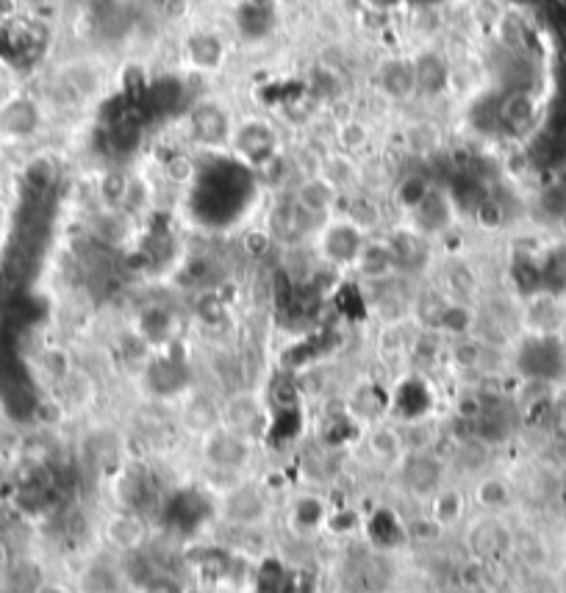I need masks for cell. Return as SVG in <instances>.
<instances>
[{
	"label": "cell",
	"instance_id": "ee69618b",
	"mask_svg": "<svg viewBox=\"0 0 566 593\" xmlns=\"http://www.w3.org/2000/svg\"><path fill=\"white\" fill-rule=\"evenodd\" d=\"M358 524H361V519H358L356 513L350 508H342V510H331L328 513V521H325V530H331V533H353Z\"/></svg>",
	"mask_w": 566,
	"mask_h": 593
},
{
	"label": "cell",
	"instance_id": "603a6c76",
	"mask_svg": "<svg viewBox=\"0 0 566 593\" xmlns=\"http://www.w3.org/2000/svg\"><path fill=\"white\" fill-rule=\"evenodd\" d=\"M367 452L378 463L397 466L408 452L406 436L397 427H392V424H375L370 433H367Z\"/></svg>",
	"mask_w": 566,
	"mask_h": 593
},
{
	"label": "cell",
	"instance_id": "bcb514c9",
	"mask_svg": "<svg viewBox=\"0 0 566 593\" xmlns=\"http://www.w3.org/2000/svg\"><path fill=\"white\" fill-rule=\"evenodd\" d=\"M150 6H153V12L161 14V17H181L186 14V6H189V0H148Z\"/></svg>",
	"mask_w": 566,
	"mask_h": 593
},
{
	"label": "cell",
	"instance_id": "836d02e7",
	"mask_svg": "<svg viewBox=\"0 0 566 593\" xmlns=\"http://www.w3.org/2000/svg\"><path fill=\"white\" fill-rule=\"evenodd\" d=\"M192 305H195V314L203 325H220L222 319L228 316V305L222 300L220 289L192 294Z\"/></svg>",
	"mask_w": 566,
	"mask_h": 593
},
{
	"label": "cell",
	"instance_id": "e575fe53",
	"mask_svg": "<svg viewBox=\"0 0 566 593\" xmlns=\"http://www.w3.org/2000/svg\"><path fill=\"white\" fill-rule=\"evenodd\" d=\"M475 499H478L480 508L503 510L511 499V491H508V483H503L500 477H486L475 488Z\"/></svg>",
	"mask_w": 566,
	"mask_h": 593
},
{
	"label": "cell",
	"instance_id": "b9f144b4",
	"mask_svg": "<svg viewBox=\"0 0 566 593\" xmlns=\"http://www.w3.org/2000/svg\"><path fill=\"white\" fill-rule=\"evenodd\" d=\"M475 219H478L480 228L500 230L505 222V208L497 200H480L475 206Z\"/></svg>",
	"mask_w": 566,
	"mask_h": 593
},
{
	"label": "cell",
	"instance_id": "2e32d148",
	"mask_svg": "<svg viewBox=\"0 0 566 593\" xmlns=\"http://www.w3.org/2000/svg\"><path fill=\"white\" fill-rule=\"evenodd\" d=\"M292 194H295V200L306 208L308 214H314V217L322 219V222L333 219V208L339 203V189H336L322 172L303 178V181L292 189Z\"/></svg>",
	"mask_w": 566,
	"mask_h": 593
},
{
	"label": "cell",
	"instance_id": "f6af8a7d",
	"mask_svg": "<svg viewBox=\"0 0 566 593\" xmlns=\"http://www.w3.org/2000/svg\"><path fill=\"white\" fill-rule=\"evenodd\" d=\"M428 189H431V183L425 181V178H417V175H414V178H408V181L400 186V200H403L406 211L408 208L417 206L419 200H422V194L428 192Z\"/></svg>",
	"mask_w": 566,
	"mask_h": 593
},
{
	"label": "cell",
	"instance_id": "484cf974",
	"mask_svg": "<svg viewBox=\"0 0 566 593\" xmlns=\"http://www.w3.org/2000/svg\"><path fill=\"white\" fill-rule=\"evenodd\" d=\"M125 582L128 577L123 571L114 569L106 560H95L81 574V593H123Z\"/></svg>",
	"mask_w": 566,
	"mask_h": 593
},
{
	"label": "cell",
	"instance_id": "9c48e42d",
	"mask_svg": "<svg viewBox=\"0 0 566 593\" xmlns=\"http://www.w3.org/2000/svg\"><path fill=\"white\" fill-rule=\"evenodd\" d=\"M42 131V109L34 97L14 95L0 106V139L28 142Z\"/></svg>",
	"mask_w": 566,
	"mask_h": 593
},
{
	"label": "cell",
	"instance_id": "d6986e66",
	"mask_svg": "<svg viewBox=\"0 0 566 593\" xmlns=\"http://www.w3.org/2000/svg\"><path fill=\"white\" fill-rule=\"evenodd\" d=\"M145 538H148L145 521L136 513H111L109 519L103 521V541L117 552L136 555L145 544Z\"/></svg>",
	"mask_w": 566,
	"mask_h": 593
},
{
	"label": "cell",
	"instance_id": "9a60e30c",
	"mask_svg": "<svg viewBox=\"0 0 566 593\" xmlns=\"http://www.w3.org/2000/svg\"><path fill=\"white\" fill-rule=\"evenodd\" d=\"M181 422L189 433L209 436L211 430L222 427V402H217L206 391H186L181 405Z\"/></svg>",
	"mask_w": 566,
	"mask_h": 593
},
{
	"label": "cell",
	"instance_id": "7bdbcfd3",
	"mask_svg": "<svg viewBox=\"0 0 566 593\" xmlns=\"http://www.w3.org/2000/svg\"><path fill=\"white\" fill-rule=\"evenodd\" d=\"M164 172H167L170 181L189 183L195 178V161L186 156V153H173V156L164 161Z\"/></svg>",
	"mask_w": 566,
	"mask_h": 593
},
{
	"label": "cell",
	"instance_id": "52a82bcc",
	"mask_svg": "<svg viewBox=\"0 0 566 593\" xmlns=\"http://www.w3.org/2000/svg\"><path fill=\"white\" fill-rule=\"evenodd\" d=\"M408 217H411V228L419 230L422 236H442L447 230L453 228V222H456V203H453V197L439 189V186H433L428 192L422 194V200H419L417 206L408 208Z\"/></svg>",
	"mask_w": 566,
	"mask_h": 593
},
{
	"label": "cell",
	"instance_id": "4316f807",
	"mask_svg": "<svg viewBox=\"0 0 566 593\" xmlns=\"http://www.w3.org/2000/svg\"><path fill=\"white\" fill-rule=\"evenodd\" d=\"M475 327V311L467 303H458V300H447L442 308V314L433 325V333H442L450 339H464L472 333Z\"/></svg>",
	"mask_w": 566,
	"mask_h": 593
},
{
	"label": "cell",
	"instance_id": "8d00e7d4",
	"mask_svg": "<svg viewBox=\"0 0 566 593\" xmlns=\"http://www.w3.org/2000/svg\"><path fill=\"white\" fill-rule=\"evenodd\" d=\"M450 361H453L458 369H478V366L483 364V344L472 339V336L453 339V347H450Z\"/></svg>",
	"mask_w": 566,
	"mask_h": 593
},
{
	"label": "cell",
	"instance_id": "7dc6e473",
	"mask_svg": "<svg viewBox=\"0 0 566 593\" xmlns=\"http://www.w3.org/2000/svg\"><path fill=\"white\" fill-rule=\"evenodd\" d=\"M558 181H564L566 183V167H564V170H561V175H558Z\"/></svg>",
	"mask_w": 566,
	"mask_h": 593
},
{
	"label": "cell",
	"instance_id": "ffe728a7",
	"mask_svg": "<svg viewBox=\"0 0 566 593\" xmlns=\"http://www.w3.org/2000/svg\"><path fill=\"white\" fill-rule=\"evenodd\" d=\"M414 75H417V95L422 97H436L447 92L450 86V64L444 61V56L425 50L414 56Z\"/></svg>",
	"mask_w": 566,
	"mask_h": 593
},
{
	"label": "cell",
	"instance_id": "5bb4252c",
	"mask_svg": "<svg viewBox=\"0 0 566 593\" xmlns=\"http://www.w3.org/2000/svg\"><path fill=\"white\" fill-rule=\"evenodd\" d=\"M386 244H389L394 261H397V272H400V275H403V272H417V269H422L431 261V239L422 236V233L411 228V225L389 233V236H386Z\"/></svg>",
	"mask_w": 566,
	"mask_h": 593
},
{
	"label": "cell",
	"instance_id": "4fadbf2b",
	"mask_svg": "<svg viewBox=\"0 0 566 593\" xmlns=\"http://www.w3.org/2000/svg\"><path fill=\"white\" fill-rule=\"evenodd\" d=\"M184 56L186 64L200 75H214L220 73L228 59V48H225V39L217 31L209 28H197L192 31L184 42Z\"/></svg>",
	"mask_w": 566,
	"mask_h": 593
},
{
	"label": "cell",
	"instance_id": "277c9868",
	"mask_svg": "<svg viewBox=\"0 0 566 593\" xmlns=\"http://www.w3.org/2000/svg\"><path fill=\"white\" fill-rule=\"evenodd\" d=\"M231 150L250 170H259L267 161L283 153L278 131L261 117H247V120L236 122L234 136H231Z\"/></svg>",
	"mask_w": 566,
	"mask_h": 593
},
{
	"label": "cell",
	"instance_id": "74e56055",
	"mask_svg": "<svg viewBox=\"0 0 566 593\" xmlns=\"http://www.w3.org/2000/svg\"><path fill=\"white\" fill-rule=\"evenodd\" d=\"M308 95L314 97L317 103L333 100V97L342 95V81H339V78H336L331 70L317 67V70L311 73V81H308Z\"/></svg>",
	"mask_w": 566,
	"mask_h": 593
},
{
	"label": "cell",
	"instance_id": "3957f363",
	"mask_svg": "<svg viewBox=\"0 0 566 593\" xmlns=\"http://www.w3.org/2000/svg\"><path fill=\"white\" fill-rule=\"evenodd\" d=\"M234 128L236 120L220 100L203 97V100H195L186 111V134L197 147H209V150L231 147Z\"/></svg>",
	"mask_w": 566,
	"mask_h": 593
},
{
	"label": "cell",
	"instance_id": "d4e9b609",
	"mask_svg": "<svg viewBox=\"0 0 566 593\" xmlns=\"http://www.w3.org/2000/svg\"><path fill=\"white\" fill-rule=\"evenodd\" d=\"M497 120L511 131H525L530 122L536 120V103L528 92H511L500 100L497 106Z\"/></svg>",
	"mask_w": 566,
	"mask_h": 593
},
{
	"label": "cell",
	"instance_id": "60d3db41",
	"mask_svg": "<svg viewBox=\"0 0 566 593\" xmlns=\"http://www.w3.org/2000/svg\"><path fill=\"white\" fill-rule=\"evenodd\" d=\"M42 372L53 380V383H59L62 386L64 380L70 377L73 372V366H70V358H67V352L64 350H45L42 352Z\"/></svg>",
	"mask_w": 566,
	"mask_h": 593
},
{
	"label": "cell",
	"instance_id": "8992f818",
	"mask_svg": "<svg viewBox=\"0 0 566 593\" xmlns=\"http://www.w3.org/2000/svg\"><path fill=\"white\" fill-rule=\"evenodd\" d=\"M203 460L209 469H220V472H242L247 463L253 460V441L239 436L228 427H217L209 436H203Z\"/></svg>",
	"mask_w": 566,
	"mask_h": 593
},
{
	"label": "cell",
	"instance_id": "83f0119b",
	"mask_svg": "<svg viewBox=\"0 0 566 593\" xmlns=\"http://www.w3.org/2000/svg\"><path fill=\"white\" fill-rule=\"evenodd\" d=\"M367 533H370L372 544L378 546L381 552L400 546L403 544V538H406V530H403V524L397 521V516H394L392 510H378V513H372V519L367 521Z\"/></svg>",
	"mask_w": 566,
	"mask_h": 593
},
{
	"label": "cell",
	"instance_id": "7a4b0ae2",
	"mask_svg": "<svg viewBox=\"0 0 566 593\" xmlns=\"http://www.w3.org/2000/svg\"><path fill=\"white\" fill-rule=\"evenodd\" d=\"M370 242V233L361 230L347 217L328 219L322 230L317 233V250L320 258L333 269H353L356 267L358 255Z\"/></svg>",
	"mask_w": 566,
	"mask_h": 593
},
{
	"label": "cell",
	"instance_id": "4dcf8cb0",
	"mask_svg": "<svg viewBox=\"0 0 566 593\" xmlns=\"http://www.w3.org/2000/svg\"><path fill=\"white\" fill-rule=\"evenodd\" d=\"M328 513H331V508L320 497H300L295 502V510H292V521L303 533H314V530H325Z\"/></svg>",
	"mask_w": 566,
	"mask_h": 593
},
{
	"label": "cell",
	"instance_id": "ac0fdd59",
	"mask_svg": "<svg viewBox=\"0 0 566 593\" xmlns=\"http://www.w3.org/2000/svg\"><path fill=\"white\" fill-rule=\"evenodd\" d=\"M378 86L381 92L394 103H408L417 97V75H414V61L403 56H392L378 67Z\"/></svg>",
	"mask_w": 566,
	"mask_h": 593
},
{
	"label": "cell",
	"instance_id": "7402d4cb",
	"mask_svg": "<svg viewBox=\"0 0 566 593\" xmlns=\"http://www.w3.org/2000/svg\"><path fill=\"white\" fill-rule=\"evenodd\" d=\"M136 336L148 347L170 344L175 336V316L164 305H148L142 314L136 316Z\"/></svg>",
	"mask_w": 566,
	"mask_h": 593
},
{
	"label": "cell",
	"instance_id": "6da1fadb",
	"mask_svg": "<svg viewBox=\"0 0 566 593\" xmlns=\"http://www.w3.org/2000/svg\"><path fill=\"white\" fill-rule=\"evenodd\" d=\"M322 219H317L314 214H308L306 208L300 206L295 200V194H281L267 211L264 219V230L272 242L283 244V247H295L303 244L308 236H317L322 230Z\"/></svg>",
	"mask_w": 566,
	"mask_h": 593
},
{
	"label": "cell",
	"instance_id": "f1b7e54d",
	"mask_svg": "<svg viewBox=\"0 0 566 593\" xmlns=\"http://www.w3.org/2000/svg\"><path fill=\"white\" fill-rule=\"evenodd\" d=\"M536 211L544 222H566V183L553 181L536 194Z\"/></svg>",
	"mask_w": 566,
	"mask_h": 593
},
{
	"label": "cell",
	"instance_id": "ba28073f",
	"mask_svg": "<svg viewBox=\"0 0 566 593\" xmlns=\"http://www.w3.org/2000/svg\"><path fill=\"white\" fill-rule=\"evenodd\" d=\"M53 92L64 106H75V109L89 106L103 92V75L87 61H75V64H67L64 70H59Z\"/></svg>",
	"mask_w": 566,
	"mask_h": 593
},
{
	"label": "cell",
	"instance_id": "f35d334b",
	"mask_svg": "<svg viewBox=\"0 0 566 593\" xmlns=\"http://www.w3.org/2000/svg\"><path fill=\"white\" fill-rule=\"evenodd\" d=\"M347 219H353L361 230H375L381 225V208L378 203H372L370 197H353L350 200V211L345 214Z\"/></svg>",
	"mask_w": 566,
	"mask_h": 593
},
{
	"label": "cell",
	"instance_id": "44dd1931",
	"mask_svg": "<svg viewBox=\"0 0 566 593\" xmlns=\"http://www.w3.org/2000/svg\"><path fill=\"white\" fill-rule=\"evenodd\" d=\"M364 280H372V283H381V280H389L394 275H400L397 272V261H394L392 250H389V244L386 239H370L367 247L361 250L358 255L356 267H353Z\"/></svg>",
	"mask_w": 566,
	"mask_h": 593
},
{
	"label": "cell",
	"instance_id": "5b68a950",
	"mask_svg": "<svg viewBox=\"0 0 566 593\" xmlns=\"http://www.w3.org/2000/svg\"><path fill=\"white\" fill-rule=\"evenodd\" d=\"M397 477L411 497L433 499L444 488V460L428 449H408L397 463Z\"/></svg>",
	"mask_w": 566,
	"mask_h": 593
},
{
	"label": "cell",
	"instance_id": "7c38bea8",
	"mask_svg": "<svg viewBox=\"0 0 566 593\" xmlns=\"http://www.w3.org/2000/svg\"><path fill=\"white\" fill-rule=\"evenodd\" d=\"M145 386L159 400L184 397L186 391H192L189 388V369L175 355H164V358L148 361V366H145Z\"/></svg>",
	"mask_w": 566,
	"mask_h": 593
},
{
	"label": "cell",
	"instance_id": "cb8c5ba5",
	"mask_svg": "<svg viewBox=\"0 0 566 593\" xmlns=\"http://www.w3.org/2000/svg\"><path fill=\"white\" fill-rule=\"evenodd\" d=\"M89 233L103 247H123L131 239V217L117 211V208H100L89 222Z\"/></svg>",
	"mask_w": 566,
	"mask_h": 593
},
{
	"label": "cell",
	"instance_id": "d6a6232c",
	"mask_svg": "<svg viewBox=\"0 0 566 593\" xmlns=\"http://www.w3.org/2000/svg\"><path fill=\"white\" fill-rule=\"evenodd\" d=\"M336 142H339V147L345 150L347 156L358 153V150L370 145V125L364 120H356V117H347V120L336 125Z\"/></svg>",
	"mask_w": 566,
	"mask_h": 593
},
{
	"label": "cell",
	"instance_id": "8fae6325",
	"mask_svg": "<svg viewBox=\"0 0 566 593\" xmlns=\"http://www.w3.org/2000/svg\"><path fill=\"white\" fill-rule=\"evenodd\" d=\"M222 427L245 436L247 441H256L267 427V416H264V405L259 397L247 391L228 397L222 402Z\"/></svg>",
	"mask_w": 566,
	"mask_h": 593
},
{
	"label": "cell",
	"instance_id": "30bf717a",
	"mask_svg": "<svg viewBox=\"0 0 566 593\" xmlns=\"http://www.w3.org/2000/svg\"><path fill=\"white\" fill-rule=\"evenodd\" d=\"M173 280L178 289L200 294V291L220 289V283L225 280V267L217 255L192 253L173 269Z\"/></svg>",
	"mask_w": 566,
	"mask_h": 593
},
{
	"label": "cell",
	"instance_id": "f546056e",
	"mask_svg": "<svg viewBox=\"0 0 566 593\" xmlns=\"http://www.w3.org/2000/svg\"><path fill=\"white\" fill-rule=\"evenodd\" d=\"M461 516H464V497L458 494L456 488H442L431 499V521L439 530L453 527Z\"/></svg>",
	"mask_w": 566,
	"mask_h": 593
},
{
	"label": "cell",
	"instance_id": "1f68e13d",
	"mask_svg": "<svg viewBox=\"0 0 566 593\" xmlns=\"http://www.w3.org/2000/svg\"><path fill=\"white\" fill-rule=\"evenodd\" d=\"M128 183H131V172L125 170H109L100 178L98 194H100V208H123L125 192H128Z\"/></svg>",
	"mask_w": 566,
	"mask_h": 593
},
{
	"label": "cell",
	"instance_id": "d590c367",
	"mask_svg": "<svg viewBox=\"0 0 566 593\" xmlns=\"http://www.w3.org/2000/svg\"><path fill=\"white\" fill-rule=\"evenodd\" d=\"M236 23H239V28L245 31L247 37H261V34H267L272 28V14L267 6L247 3L245 9L239 12V17H236Z\"/></svg>",
	"mask_w": 566,
	"mask_h": 593
},
{
	"label": "cell",
	"instance_id": "ab89813d",
	"mask_svg": "<svg viewBox=\"0 0 566 593\" xmlns=\"http://www.w3.org/2000/svg\"><path fill=\"white\" fill-rule=\"evenodd\" d=\"M150 208V186L145 178H139V175H131V183H128V192H125L123 200V214L128 217H136V214H142V211H148Z\"/></svg>",
	"mask_w": 566,
	"mask_h": 593
},
{
	"label": "cell",
	"instance_id": "e0dca14e",
	"mask_svg": "<svg viewBox=\"0 0 566 593\" xmlns=\"http://www.w3.org/2000/svg\"><path fill=\"white\" fill-rule=\"evenodd\" d=\"M222 513H225V519H231L239 527H253L264 519L267 502H264L261 488H256L253 483H239L231 494L222 497Z\"/></svg>",
	"mask_w": 566,
	"mask_h": 593
}]
</instances>
